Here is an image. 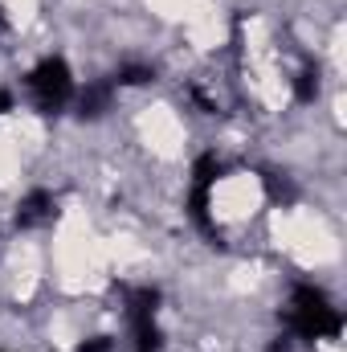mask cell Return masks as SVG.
Wrapping results in <instances>:
<instances>
[{"instance_id": "7", "label": "cell", "mask_w": 347, "mask_h": 352, "mask_svg": "<svg viewBox=\"0 0 347 352\" xmlns=\"http://www.w3.org/2000/svg\"><path fill=\"white\" fill-rule=\"evenodd\" d=\"M221 173H225V164H221L213 152H208V156H200V160H196V168H192V176H196V184H200V188H208Z\"/></svg>"}, {"instance_id": "5", "label": "cell", "mask_w": 347, "mask_h": 352, "mask_svg": "<svg viewBox=\"0 0 347 352\" xmlns=\"http://www.w3.org/2000/svg\"><path fill=\"white\" fill-rule=\"evenodd\" d=\"M110 94H115V82H98V87L82 90V98H78L82 115H86V119H98V115L110 107Z\"/></svg>"}, {"instance_id": "10", "label": "cell", "mask_w": 347, "mask_h": 352, "mask_svg": "<svg viewBox=\"0 0 347 352\" xmlns=\"http://www.w3.org/2000/svg\"><path fill=\"white\" fill-rule=\"evenodd\" d=\"M78 352H110V340H106V336H94L86 344H78Z\"/></svg>"}, {"instance_id": "4", "label": "cell", "mask_w": 347, "mask_h": 352, "mask_svg": "<svg viewBox=\"0 0 347 352\" xmlns=\"http://www.w3.org/2000/svg\"><path fill=\"white\" fill-rule=\"evenodd\" d=\"M131 332H135V352H156L164 344V332L156 328V316H131Z\"/></svg>"}, {"instance_id": "2", "label": "cell", "mask_w": 347, "mask_h": 352, "mask_svg": "<svg viewBox=\"0 0 347 352\" xmlns=\"http://www.w3.org/2000/svg\"><path fill=\"white\" fill-rule=\"evenodd\" d=\"M29 87L37 94V107L41 111H58L74 98V74L62 58H45L33 74H29Z\"/></svg>"}, {"instance_id": "12", "label": "cell", "mask_w": 347, "mask_h": 352, "mask_svg": "<svg viewBox=\"0 0 347 352\" xmlns=\"http://www.w3.org/2000/svg\"><path fill=\"white\" fill-rule=\"evenodd\" d=\"M4 111H12V94H8V90H0V115H4Z\"/></svg>"}, {"instance_id": "8", "label": "cell", "mask_w": 347, "mask_h": 352, "mask_svg": "<svg viewBox=\"0 0 347 352\" xmlns=\"http://www.w3.org/2000/svg\"><path fill=\"white\" fill-rule=\"evenodd\" d=\"M294 94H298V102H315V94H319V74H315V70H302L298 82H294Z\"/></svg>"}, {"instance_id": "1", "label": "cell", "mask_w": 347, "mask_h": 352, "mask_svg": "<svg viewBox=\"0 0 347 352\" xmlns=\"http://www.w3.org/2000/svg\"><path fill=\"white\" fill-rule=\"evenodd\" d=\"M286 324H290L302 340H323V336H339V332H344V316L327 303V295H323L319 287H307V283L294 287Z\"/></svg>"}, {"instance_id": "13", "label": "cell", "mask_w": 347, "mask_h": 352, "mask_svg": "<svg viewBox=\"0 0 347 352\" xmlns=\"http://www.w3.org/2000/svg\"><path fill=\"white\" fill-rule=\"evenodd\" d=\"M4 29H8V21H4V12H0V37H4Z\"/></svg>"}, {"instance_id": "3", "label": "cell", "mask_w": 347, "mask_h": 352, "mask_svg": "<svg viewBox=\"0 0 347 352\" xmlns=\"http://www.w3.org/2000/svg\"><path fill=\"white\" fill-rule=\"evenodd\" d=\"M49 217H53V197H49L45 188L29 192V197L21 201V209H16V221H21V226H37V221H49Z\"/></svg>"}, {"instance_id": "6", "label": "cell", "mask_w": 347, "mask_h": 352, "mask_svg": "<svg viewBox=\"0 0 347 352\" xmlns=\"http://www.w3.org/2000/svg\"><path fill=\"white\" fill-rule=\"evenodd\" d=\"M188 213H192V221H196V226L213 230V217H208V188L192 184V201H188Z\"/></svg>"}, {"instance_id": "9", "label": "cell", "mask_w": 347, "mask_h": 352, "mask_svg": "<svg viewBox=\"0 0 347 352\" xmlns=\"http://www.w3.org/2000/svg\"><path fill=\"white\" fill-rule=\"evenodd\" d=\"M115 82H123V87H143V82H152V70H147V66H123Z\"/></svg>"}, {"instance_id": "11", "label": "cell", "mask_w": 347, "mask_h": 352, "mask_svg": "<svg viewBox=\"0 0 347 352\" xmlns=\"http://www.w3.org/2000/svg\"><path fill=\"white\" fill-rule=\"evenodd\" d=\"M270 352H290V340H286V336H278V340L270 344Z\"/></svg>"}]
</instances>
